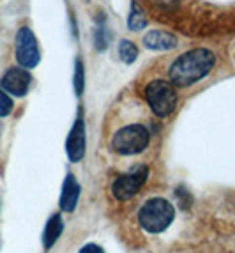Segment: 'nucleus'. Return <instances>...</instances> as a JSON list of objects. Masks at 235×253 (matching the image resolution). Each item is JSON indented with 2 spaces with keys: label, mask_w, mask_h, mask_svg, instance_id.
Instances as JSON below:
<instances>
[{
  "label": "nucleus",
  "mask_w": 235,
  "mask_h": 253,
  "mask_svg": "<svg viewBox=\"0 0 235 253\" xmlns=\"http://www.w3.org/2000/svg\"><path fill=\"white\" fill-rule=\"evenodd\" d=\"M147 177H149V169L145 165L133 167L127 173H124V175H120L118 179H115L114 186H112V191H114L115 199L129 200L131 197H134V195L142 190V186L145 184Z\"/></svg>",
  "instance_id": "nucleus-5"
},
{
  "label": "nucleus",
  "mask_w": 235,
  "mask_h": 253,
  "mask_svg": "<svg viewBox=\"0 0 235 253\" xmlns=\"http://www.w3.org/2000/svg\"><path fill=\"white\" fill-rule=\"evenodd\" d=\"M80 253H105V250L101 248V246H97V245H85L83 248L80 250Z\"/></svg>",
  "instance_id": "nucleus-17"
},
{
  "label": "nucleus",
  "mask_w": 235,
  "mask_h": 253,
  "mask_svg": "<svg viewBox=\"0 0 235 253\" xmlns=\"http://www.w3.org/2000/svg\"><path fill=\"white\" fill-rule=\"evenodd\" d=\"M149 140H151V135L147 127L142 124H129L115 133L112 138V147L122 156H133L147 149Z\"/></svg>",
  "instance_id": "nucleus-3"
},
{
  "label": "nucleus",
  "mask_w": 235,
  "mask_h": 253,
  "mask_svg": "<svg viewBox=\"0 0 235 253\" xmlns=\"http://www.w3.org/2000/svg\"><path fill=\"white\" fill-rule=\"evenodd\" d=\"M85 87V76H83V64L80 59H76V68H75V92L81 96Z\"/></svg>",
  "instance_id": "nucleus-15"
},
{
  "label": "nucleus",
  "mask_w": 235,
  "mask_h": 253,
  "mask_svg": "<svg viewBox=\"0 0 235 253\" xmlns=\"http://www.w3.org/2000/svg\"><path fill=\"white\" fill-rule=\"evenodd\" d=\"M16 60L23 69L36 68L41 60L38 38L29 27H21L16 34Z\"/></svg>",
  "instance_id": "nucleus-6"
},
{
  "label": "nucleus",
  "mask_w": 235,
  "mask_h": 253,
  "mask_svg": "<svg viewBox=\"0 0 235 253\" xmlns=\"http://www.w3.org/2000/svg\"><path fill=\"white\" fill-rule=\"evenodd\" d=\"M216 64V55L207 48H195L181 55L170 66V80L175 87H191L205 78Z\"/></svg>",
  "instance_id": "nucleus-1"
},
{
  "label": "nucleus",
  "mask_w": 235,
  "mask_h": 253,
  "mask_svg": "<svg viewBox=\"0 0 235 253\" xmlns=\"http://www.w3.org/2000/svg\"><path fill=\"white\" fill-rule=\"evenodd\" d=\"M30 84H32V76L27 69L23 68H11L5 71V75L2 76L0 85H2V90L14 97H23L30 89Z\"/></svg>",
  "instance_id": "nucleus-7"
},
{
  "label": "nucleus",
  "mask_w": 235,
  "mask_h": 253,
  "mask_svg": "<svg viewBox=\"0 0 235 253\" xmlns=\"http://www.w3.org/2000/svg\"><path fill=\"white\" fill-rule=\"evenodd\" d=\"M108 34H106V29L103 23H99V25L96 27V32H94V44H96V48L99 51H103L106 46H108Z\"/></svg>",
  "instance_id": "nucleus-14"
},
{
  "label": "nucleus",
  "mask_w": 235,
  "mask_h": 253,
  "mask_svg": "<svg viewBox=\"0 0 235 253\" xmlns=\"http://www.w3.org/2000/svg\"><path fill=\"white\" fill-rule=\"evenodd\" d=\"M161 2H164V4H168V2H175V0H161Z\"/></svg>",
  "instance_id": "nucleus-18"
},
{
  "label": "nucleus",
  "mask_w": 235,
  "mask_h": 253,
  "mask_svg": "<svg viewBox=\"0 0 235 253\" xmlns=\"http://www.w3.org/2000/svg\"><path fill=\"white\" fill-rule=\"evenodd\" d=\"M11 112H13V99L7 92L0 89V117H7Z\"/></svg>",
  "instance_id": "nucleus-16"
},
{
  "label": "nucleus",
  "mask_w": 235,
  "mask_h": 253,
  "mask_svg": "<svg viewBox=\"0 0 235 253\" xmlns=\"http://www.w3.org/2000/svg\"><path fill=\"white\" fill-rule=\"evenodd\" d=\"M147 14L145 11L142 9V5L138 2H133L131 4V13H129V18H127V27L129 30L133 32H138V30H143L147 27Z\"/></svg>",
  "instance_id": "nucleus-12"
},
{
  "label": "nucleus",
  "mask_w": 235,
  "mask_h": 253,
  "mask_svg": "<svg viewBox=\"0 0 235 253\" xmlns=\"http://www.w3.org/2000/svg\"><path fill=\"white\" fill-rule=\"evenodd\" d=\"M175 218V209L164 199H151L143 204L138 212V221L143 230L151 234L164 232Z\"/></svg>",
  "instance_id": "nucleus-2"
},
{
  "label": "nucleus",
  "mask_w": 235,
  "mask_h": 253,
  "mask_svg": "<svg viewBox=\"0 0 235 253\" xmlns=\"http://www.w3.org/2000/svg\"><path fill=\"white\" fill-rule=\"evenodd\" d=\"M118 55H120V60L126 64H133L134 60L138 59V48L134 42H131L129 39H122L118 42Z\"/></svg>",
  "instance_id": "nucleus-13"
},
{
  "label": "nucleus",
  "mask_w": 235,
  "mask_h": 253,
  "mask_svg": "<svg viewBox=\"0 0 235 253\" xmlns=\"http://www.w3.org/2000/svg\"><path fill=\"white\" fill-rule=\"evenodd\" d=\"M143 44L151 50H173L179 44V39L172 32H164V30H151L145 38Z\"/></svg>",
  "instance_id": "nucleus-10"
},
{
  "label": "nucleus",
  "mask_w": 235,
  "mask_h": 253,
  "mask_svg": "<svg viewBox=\"0 0 235 253\" xmlns=\"http://www.w3.org/2000/svg\"><path fill=\"white\" fill-rule=\"evenodd\" d=\"M80 199V184L73 173L66 175L62 186V195H60V209L66 212H73L76 209V204Z\"/></svg>",
  "instance_id": "nucleus-9"
},
{
  "label": "nucleus",
  "mask_w": 235,
  "mask_h": 253,
  "mask_svg": "<svg viewBox=\"0 0 235 253\" xmlns=\"http://www.w3.org/2000/svg\"><path fill=\"white\" fill-rule=\"evenodd\" d=\"M62 230H64V221H62V218H60V214L51 216V218L48 219L44 234H42V245H44V248L50 250L51 246L59 241Z\"/></svg>",
  "instance_id": "nucleus-11"
},
{
  "label": "nucleus",
  "mask_w": 235,
  "mask_h": 253,
  "mask_svg": "<svg viewBox=\"0 0 235 253\" xmlns=\"http://www.w3.org/2000/svg\"><path fill=\"white\" fill-rule=\"evenodd\" d=\"M66 151L67 158L76 163V161L83 160L85 156V124L81 119H78L73 126V129L69 131V136L66 140Z\"/></svg>",
  "instance_id": "nucleus-8"
},
{
  "label": "nucleus",
  "mask_w": 235,
  "mask_h": 253,
  "mask_svg": "<svg viewBox=\"0 0 235 253\" xmlns=\"http://www.w3.org/2000/svg\"><path fill=\"white\" fill-rule=\"evenodd\" d=\"M145 99L157 117L164 119L173 114L177 106V92L170 82L154 80L145 87Z\"/></svg>",
  "instance_id": "nucleus-4"
}]
</instances>
